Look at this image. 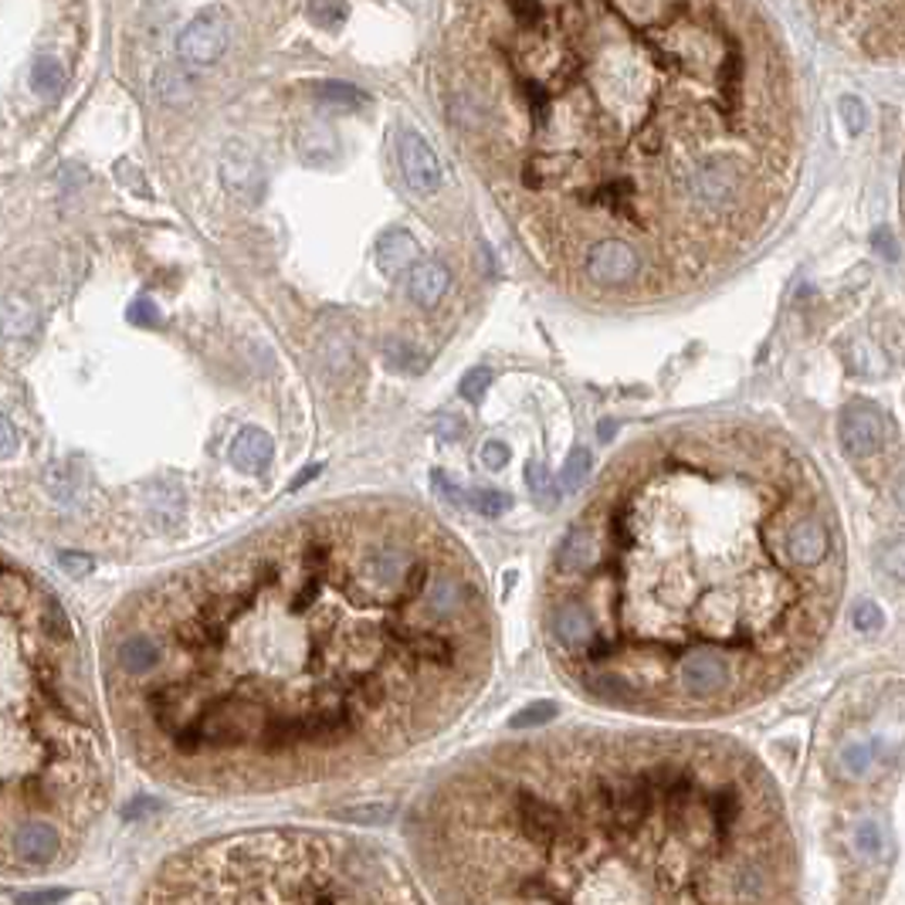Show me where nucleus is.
Instances as JSON below:
<instances>
[{
  "mask_svg": "<svg viewBox=\"0 0 905 905\" xmlns=\"http://www.w3.org/2000/svg\"><path fill=\"white\" fill-rule=\"evenodd\" d=\"M489 384H492V374L486 370V366H478V370H468L465 380H462V398L472 401V404H478V401L486 398Z\"/></svg>",
  "mask_w": 905,
  "mask_h": 905,
  "instance_id": "obj_29",
  "label": "nucleus"
},
{
  "mask_svg": "<svg viewBox=\"0 0 905 905\" xmlns=\"http://www.w3.org/2000/svg\"><path fill=\"white\" fill-rule=\"evenodd\" d=\"M126 319H129L133 326H147V329H153V326L160 323V309L153 305V299H147V296H136V299L129 302V309H126Z\"/></svg>",
  "mask_w": 905,
  "mask_h": 905,
  "instance_id": "obj_26",
  "label": "nucleus"
},
{
  "mask_svg": "<svg viewBox=\"0 0 905 905\" xmlns=\"http://www.w3.org/2000/svg\"><path fill=\"white\" fill-rule=\"evenodd\" d=\"M156 92H160V96H163L166 102L180 105V102H187V96H190V85L184 81V75H180V72L166 68V72L160 75V85H156Z\"/></svg>",
  "mask_w": 905,
  "mask_h": 905,
  "instance_id": "obj_25",
  "label": "nucleus"
},
{
  "mask_svg": "<svg viewBox=\"0 0 905 905\" xmlns=\"http://www.w3.org/2000/svg\"><path fill=\"white\" fill-rule=\"evenodd\" d=\"M221 174H224V184H228L235 193H251V197L262 193V166L238 143L228 147V153H224Z\"/></svg>",
  "mask_w": 905,
  "mask_h": 905,
  "instance_id": "obj_12",
  "label": "nucleus"
},
{
  "mask_svg": "<svg viewBox=\"0 0 905 905\" xmlns=\"http://www.w3.org/2000/svg\"><path fill=\"white\" fill-rule=\"evenodd\" d=\"M838 435H841V444L844 451L852 458H868L875 455L885 438H889V420L879 407H871V404H852V407H844L841 420H838Z\"/></svg>",
  "mask_w": 905,
  "mask_h": 905,
  "instance_id": "obj_7",
  "label": "nucleus"
},
{
  "mask_svg": "<svg viewBox=\"0 0 905 905\" xmlns=\"http://www.w3.org/2000/svg\"><path fill=\"white\" fill-rule=\"evenodd\" d=\"M882 570L892 577V580H905V540H895L885 546L882 553Z\"/></svg>",
  "mask_w": 905,
  "mask_h": 905,
  "instance_id": "obj_30",
  "label": "nucleus"
},
{
  "mask_svg": "<svg viewBox=\"0 0 905 905\" xmlns=\"http://www.w3.org/2000/svg\"><path fill=\"white\" fill-rule=\"evenodd\" d=\"M556 716V705L553 702H532L519 716H513V729H526V726H543Z\"/></svg>",
  "mask_w": 905,
  "mask_h": 905,
  "instance_id": "obj_27",
  "label": "nucleus"
},
{
  "mask_svg": "<svg viewBox=\"0 0 905 905\" xmlns=\"http://www.w3.org/2000/svg\"><path fill=\"white\" fill-rule=\"evenodd\" d=\"M398 150H401V169H404L411 190L435 193L441 187V163H438V153L428 143H424V136L407 129L401 136Z\"/></svg>",
  "mask_w": 905,
  "mask_h": 905,
  "instance_id": "obj_10",
  "label": "nucleus"
},
{
  "mask_svg": "<svg viewBox=\"0 0 905 905\" xmlns=\"http://www.w3.org/2000/svg\"><path fill=\"white\" fill-rule=\"evenodd\" d=\"M458 431H462V424H458L455 417H444V420H441V435H444V438H458Z\"/></svg>",
  "mask_w": 905,
  "mask_h": 905,
  "instance_id": "obj_35",
  "label": "nucleus"
},
{
  "mask_svg": "<svg viewBox=\"0 0 905 905\" xmlns=\"http://www.w3.org/2000/svg\"><path fill=\"white\" fill-rule=\"evenodd\" d=\"M526 482H529V489H532V495H546V489H553V482H550V475H546V468L540 465V462H529L526 465Z\"/></svg>",
  "mask_w": 905,
  "mask_h": 905,
  "instance_id": "obj_32",
  "label": "nucleus"
},
{
  "mask_svg": "<svg viewBox=\"0 0 905 905\" xmlns=\"http://www.w3.org/2000/svg\"><path fill=\"white\" fill-rule=\"evenodd\" d=\"M465 550L401 505L305 513L116 607L102 682L126 753L197 794L356 774L428 740L489 662Z\"/></svg>",
  "mask_w": 905,
  "mask_h": 905,
  "instance_id": "obj_1",
  "label": "nucleus"
},
{
  "mask_svg": "<svg viewBox=\"0 0 905 905\" xmlns=\"http://www.w3.org/2000/svg\"><path fill=\"white\" fill-rule=\"evenodd\" d=\"M852 625H855L858 631H879V628L885 625V614H882V607L875 604V601H862V604L852 611Z\"/></svg>",
  "mask_w": 905,
  "mask_h": 905,
  "instance_id": "obj_28",
  "label": "nucleus"
},
{
  "mask_svg": "<svg viewBox=\"0 0 905 905\" xmlns=\"http://www.w3.org/2000/svg\"><path fill=\"white\" fill-rule=\"evenodd\" d=\"M841 116H844V126H847V133H852V136H858L865 129V123H868L862 99H841Z\"/></svg>",
  "mask_w": 905,
  "mask_h": 905,
  "instance_id": "obj_31",
  "label": "nucleus"
},
{
  "mask_svg": "<svg viewBox=\"0 0 905 905\" xmlns=\"http://www.w3.org/2000/svg\"><path fill=\"white\" fill-rule=\"evenodd\" d=\"M38 329V309L24 296L0 299V332L8 339H27Z\"/></svg>",
  "mask_w": 905,
  "mask_h": 905,
  "instance_id": "obj_15",
  "label": "nucleus"
},
{
  "mask_svg": "<svg viewBox=\"0 0 905 905\" xmlns=\"http://www.w3.org/2000/svg\"><path fill=\"white\" fill-rule=\"evenodd\" d=\"M678 686H682L686 695L695 702H716L719 695H726L732 686H737V671H732V662L726 652H716V648H692V652L682 655V662H678Z\"/></svg>",
  "mask_w": 905,
  "mask_h": 905,
  "instance_id": "obj_5",
  "label": "nucleus"
},
{
  "mask_svg": "<svg viewBox=\"0 0 905 905\" xmlns=\"http://www.w3.org/2000/svg\"><path fill=\"white\" fill-rule=\"evenodd\" d=\"M377 265L387 278H398L401 272L417 265V241L401 228H390L377 244Z\"/></svg>",
  "mask_w": 905,
  "mask_h": 905,
  "instance_id": "obj_13",
  "label": "nucleus"
},
{
  "mask_svg": "<svg viewBox=\"0 0 905 905\" xmlns=\"http://www.w3.org/2000/svg\"><path fill=\"white\" fill-rule=\"evenodd\" d=\"M309 14L319 27H339L347 21V0H313Z\"/></svg>",
  "mask_w": 905,
  "mask_h": 905,
  "instance_id": "obj_23",
  "label": "nucleus"
},
{
  "mask_svg": "<svg viewBox=\"0 0 905 905\" xmlns=\"http://www.w3.org/2000/svg\"><path fill=\"white\" fill-rule=\"evenodd\" d=\"M299 153L309 160V163H326V160H336L339 153V143H336V133L323 123H309L299 129Z\"/></svg>",
  "mask_w": 905,
  "mask_h": 905,
  "instance_id": "obj_16",
  "label": "nucleus"
},
{
  "mask_svg": "<svg viewBox=\"0 0 905 905\" xmlns=\"http://www.w3.org/2000/svg\"><path fill=\"white\" fill-rule=\"evenodd\" d=\"M136 905H428L384 847L339 831L268 828L166 858Z\"/></svg>",
  "mask_w": 905,
  "mask_h": 905,
  "instance_id": "obj_3",
  "label": "nucleus"
},
{
  "mask_svg": "<svg viewBox=\"0 0 905 905\" xmlns=\"http://www.w3.org/2000/svg\"><path fill=\"white\" fill-rule=\"evenodd\" d=\"M855 847L862 852V858L868 862H882L889 855V838H885V828L879 821H862L855 828Z\"/></svg>",
  "mask_w": 905,
  "mask_h": 905,
  "instance_id": "obj_18",
  "label": "nucleus"
},
{
  "mask_svg": "<svg viewBox=\"0 0 905 905\" xmlns=\"http://www.w3.org/2000/svg\"><path fill=\"white\" fill-rule=\"evenodd\" d=\"M387 363L393 366V370H407V374H420L424 370V356H417V350L404 347V343H390L387 347Z\"/></svg>",
  "mask_w": 905,
  "mask_h": 905,
  "instance_id": "obj_24",
  "label": "nucleus"
},
{
  "mask_svg": "<svg viewBox=\"0 0 905 905\" xmlns=\"http://www.w3.org/2000/svg\"><path fill=\"white\" fill-rule=\"evenodd\" d=\"M482 462H486V468H492V472L505 468V465H508V444H505V441H489V444L482 448Z\"/></svg>",
  "mask_w": 905,
  "mask_h": 905,
  "instance_id": "obj_33",
  "label": "nucleus"
},
{
  "mask_svg": "<svg viewBox=\"0 0 905 905\" xmlns=\"http://www.w3.org/2000/svg\"><path fill=\"white\" fill-rule=\"evenodd\" d=\"M580 268H583V278L593 281V286L625 289V286H634V278L644 268V259L634 244L620 241V238H604L583 251Z\"/></svg>",
  "mask_w": 905,
  "mask_h": 905,
  "instance_id": "obj_4",
  "label": "nucleus"
},
{
  "mask_svg": "<svg viewBox=\"0 0 905 905\" xmlns=\"http://www.w3.org/2000/svg\"><path fill=\"white\" fill-rule=\"evenodd\" d=\"M228 462L235 472L241 475H251V478H262L272 462H275V444H272V435L265 428H254V424H248V428H241L228 448Z\"/></svg>",
  "mask_w": 905,
  "mask_h": 905,
  "instance_id": "obj_11",
  "label": "nucleus"
},
{
  "mask_svg": "<svg viewBox=\"0 0 905 905\" xmlns=\"http://www.w3.org/2000/svg\"><path fill=\"white\" fill-rule=\"evenodd\" d=\"M465 505H472L475 513H482V516H502L513 508V499H508L505 492H495V489H475L465 495Z\"/></svg>",
  "mask_w": 905,
  "mask_h": 905,
  "instance_id": "obj_19",
  "label": "nucleus"
},
{
  "mask_svg": "<svg viewBox=\"0 0 905 905\" xmlns=\"http://www.w3.org/2000/svg\"><path fill=\"white\" fill-rule=\"evenodd\" d=\"M841 767L852 774V777H862L868 767H871V759H875V746L871 743H847L844 750H841Z\"/></svg>",
  "mask_w": 905,
  "mask_h": 905,
  "instance_id": "obj_21",
  "label": "nucleus"
},
{
  "mask_svg": "<svg viewBox=\"0 0 905 905\" xmlns=\"http://www.w3.org/2000/svg\"><path fill=\"white\" fill-rule=\"evenodd\" d=\"M550 631L563 652L574 658H583L590 641L598 638V620H593V614L583 601H560L550 617Z\"/></svg>",
  "mask_w": 905,
  "mask_h": 905,
  "instance_id": "obj_9",
  "label": "nucleus"
},
{
  "mask_svg": "<svg viewBox=\"0 0 905 905\" xmlns=\"http://www.w3.org/2000/svg\"><path fill=\"white\" fill-rule=\"evenodd\" d=\"M62 85H65L62 65L54 62V59H48V54H38L35 65H32V89H35L38 96L51 99V96L62 92Z\"/></svg>",
  "mask_w": 905,
  "mask_h": 905,
  "instance_id": "obj_17",
  "label": "nucleus"
},
{
  "mask_svg": "<svg viewBox=\"0 0 905 905\" xmlns=\"http://www.w3.org/2000/svg\"><path fill=\"white\" fill-rule=\"evenodd\" d=\"M448 286H451V272L441 262H420L411 268V299L424 309L438 305Z\"/></svg>",
  "mask_w": 905,
  "mask_h": 905,
  "instance_id": "obj_14",
  "label": "nucleus"
},
{
  "mask_svg": "<svg viewBox=\"0 0 905 905\" xmlns=\"http://www.w3.org/2000/svg\"><path fill=\"white\" fill-rule=\"evenodd\" d=\"M316 96L326 99V102H336V105H360V102H366V96L360 89H353V85H347V81H319L316 85Z\"/></svg>",
  "mask_w": 905,
  "mask_h": 905,
  "instance_id": "obj_22",
  "label": "nucleus"
},
{
  "mask_svg": "<svg viewBox=\"0 0 905 905\" xmlns=\"http://www.w3.org/2000/svg\"><path fill=\"white\" fill-rule=\"evenodd\" d=\"M895 502H898V508L905 513V475L898 478V486H895Z\"/></svg>",
  "mask_w": 905,
  "mask_h": 905,
  "instance_id": "obj_36",
  "label": "nucleus"
},
{
  "mask_svg": "<svg viewBox=\"0 0 905 905\" xmlns=\"http://www.w3.org/2000/svg\"><path fill=\"white\" fill-rule=\"evenodd\" d=\"M109 790L105 719L72 617L0 553V875L72 865Z\"/></svg>",
  "mask_w": 905,
  "mask_h": 905,
  "instance_id": "obj_2",
  "label": "nucleus"
},
{
  "mask_svg": "<svg viewBox=\"0 0 905 905\" xmlns=\"http://www.w3.org/2000/svg\"><path fill=\"white\" fill-rule=\"evenodd\" d=\"M224 48H228V21L221 11L197 14L177 38V51L193 65H211L217 62Z\"/></svg>",
  "mask_w": 905,
  "mask_h": 905,
  "instance_id": "obj_8",
  "label": "nucleus"
},
{
  "mask_svg": "<svg viewBox=\"0 0 905 905\" xmlns=\"http://www.w3.org/2000/svg\"><path fill=\"white\" fill-rule=\"evenodd\" d=\"M902 45H905V0H902V8H898L895 35H892V48H902Z\"/></svg>",
  "mask_w": 905,
  "mask_h": 905,
  "instance_id": "obj_34",
  "label": "nucleus"
},
{
  "mask_svg": "<svg viewBox=\"0 0 905 905\" xmlns=\"http://www.w3.org/2000/svg\"><path fill=\"white\" fill-rule=\"evenodd\" d=\"M587 472H590V451L587 448H574L567 465H563V472H560V492H577L580 482L587 478Z\"/></svg>",
  "mask_w": 905,
  "mask_h": 905,
  "instance_id": "obj_20",
  "label": "nucleus"
},
{
  "mask_svg": "<svg viewBox=\"0 0 905 905\" xmlns=\"http://www.w3.org/2000/svg\"><path fill=\"white\" fill-rule=\"evenodd\" d=\"M831 546H834L831 543V529L825 526L821 516H814V513L794 516V519L787 523V529H783V553L801 570H817V567H821V563L831 556Z\"/></svg>",
  "mask_w": 905,
  "mask_h": 905,
  "instance_id": "obj_6",
  "label": "nucleus"
}]
</instances>
